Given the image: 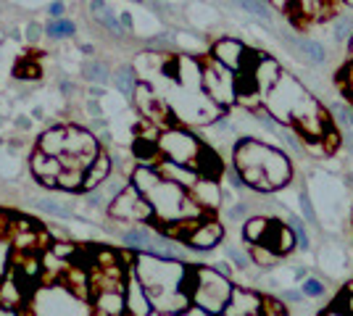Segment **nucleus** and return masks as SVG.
<instances>
[{
	"mask_svg": "<svg viewBox=\"0 0 353 316\" xmlns=\"http://www.w3.org/2000/svg\"><path fill=\"white\" fill-rule=\"evenodd\" d=\"M66 135H69V127H50L48 132H43L40 137V143H37V148L48 156H61V153L66 151Z\"/></svg>",
	"mask_w": 353,
	"mask_h": 316,
	"instance_id": "4be33fe9",
	"label": "nucleus"
},
{
	"mask_svg": "<svg viewBox=\"0 0 353 316\" xmlns=\"http://www.w3.org/2000/svg\"><path fill=\"white\" fill-rule=\"evenodd\" d=\"M245 53H248V48H245L243 40H237V37H219V40L211 45V50H208L211 59L219 61L221 66H227V69H232V72H240Z\"/></svg>",
	"mask_w": 353,
	"mask_h": 316,
	"instance_id": "f8f14e48",
	"label": "nucleus"
},
{
	"mask_svg": "<svg viewBox=\"0 0 353 316\" xmlns=\"http://www.w3.org/2000/svg\"><path fill=\"white\" fill-rule=\"evenodd\" d=\"M19 316H92V306L79 298L63 282L37 287L30 295V306Z\"/></svg>",
	"mask_w": 353,
	"mask_h": 316,
	"instance_id": "20e7f679",
	"label": "nucleus"
},
{
	"mask_svg": "<svg viewBox=\"0 0 353 316\" xmlns=\"http://www.w3.org/2000/svg\"><path fill=\"white\" fill-rule=\"evenodd\" d=\"M214 269L221 271L224 277H230V280H232V266H230V261H219V264H214Z\"/></svg>",
	"mask_w": 353,
	"mask_h": 316,
	"instance_id": "8fccbe9b",
	"label": "nucleus"
},
{
	"mask_svg": "<svg viewBox=\"0 0 353 316\" xmlns=\"http://www.w3.org/2000/svg\"><path fill=\"white\" fill-rule=\"evenodd\" d=\"M11 227H14V222H11V216L0 211V242H3V240H6V238H8V232H11Z\"/></svg>",
	"mask_w": 353,
	"mask_h": 316,
	"instance_id": "c03bdc74",
	"label": "nucleus"
},
{
	"mask_svg": "<svg viewBox=\"0 0 353 316\" xmlns=\"http://www.w3.org/2000/svg\"><path fill=\"white\" fill-rule=\"evenodd\" d=\"M85 185V169H63L59 174V190L63 193H82Z\"/></svg>",
	"mask_w": 353,
	"mask_h": 316,
	"instance_id": "c756f323",
	"label": "nucleus"
},
{
	"mask_svg": "<svg viewBox=\"0 0 353 316\" xmlns=\"http://www.w3.org/2000/svg\"><path fill=\"white\" fill-rule=\"evenodd\" d=\"M335 306H340L343 311H348V314L353 316V290H348V287H343V293H340L338 298H335Z\"/></svg>",
	"mask_w": 353,
	"mask_h": 316,
	"instance_id": "a19ab883",
	"label": "nucleus"
},
{
	"mask_svg": "<svg viewBox=\"0 0 353 316\" xmlns=\"http://www.w3.org/2000/svg\"><path fill=\"white\" fill-rule=\"evenodd\" d=\"M288 224L293 227L295 238H298V251L301 253H309L311 251V235H309V224L301 213H288Z\"/></svg>",
	"mask_w": 353,
	"mask_h": 316,
	"instance_id": "c85d7f7f",
	"label": "nucleus"
},
{
	"mask_svg": "<svg viewBox=\"0 0 353 316\" xmlns=\"http://www.w3.org/2000/svg\"><path fill=\"white\" fill-rule=\"evenodd\" d=\"M298 206H301V216L306 219V224L309 227L319 224V213H316V209H314V200H311L306 187H301V190H298Z\"/></svg>",
	"mask_w": 353,
	"mask_h": 316,
	"instance_id": "7c9ffc66",
	"label": "nucleus"
},
{
	"mask_svg": "<svg viewBox=\"0 0 353 316\" xmlns=\"http://www.w3.org/2000/svg\"><path fill=\"white\" fill-rule=\"evenodd\" d=\"M264 248H272L277 256H288L298 251V238H295L293 227L288 222H280V219H269V229L264 235Z\"/></svg>",
	"mask_w": 353,
	"mask_h": 316,
	"instance_id": "9b49d317",
	"label": "nucleus"
},
{
	"mask_svg": "<svg viewBox=\"0 0 353 316\" xmlns=\"http://www.w3.org/2000/svg\"><path fill=\"white\" fill-rule=\"evenodd\" d=\"M111 169H114V158L108 153H98V158L85 169V185H82V193H92V190H101L105 185V180L111 177Z\"/></svg>",
	"mask_w": 353,
	"mask_h": 316,
	"instance_id": "f3484780",
	"label": "nucleus"
},
{
	"mask_svg": "<svg viewBox=\"0 0 353 316\" xmlns=\"http://www.w3.org/2000/svg\"><path fill=\"white\" fill-rule=\"evenodd\" d=\"M190 196L201 209L206 211V213L216 211L221 206V200H224V196H221V182L219 180H206V177H201L198 185L190 187Z\"/></svg>",
	"mask_w": 353,
	"mask_h": 316,
	"instance_id": "dca6fc26",
	"label": "nucleus"
},
{
	"mask_svg": "<svg viewBox=\"0 0 353 316\" xmlns=\"http://www.w3.org/2000/svg\"><path fill=\"white\" fill-rule=\"evenodd\" d=\"M343 6H345V8H353V0H343Z\"/></svg>",
	"mask_w": 353,
	"mask_h": 316,
	"instance_id": "052dcab7",
	"label": "nucleus"
},
{
	"mask_svg": "<svg viewBox=\"0 0 353 316\" xmlns=\"http://www.w3.org/2000/svg\"><path fill=\"white\" fill-rule=\"evenodd\" d=\"M30 171L34 180H45V177H59L63 171V164H61L59 156H48L40 148H34L30 158Z\"/></svg>",
	"mask_w": 353,
	"mask_h": 316,
	"instance_id": "412c9836",
	"label": "nucleus"
},
{
	"mask_svg": "<svg viewBox=\"0 0 353 316\" xmlns=\"http://www.w3.org/2000/svg\"><path fill=\"white\" fill-rule=\"evenodd\" d=\"M343 148H345V153L353 158V129H345V132H343Z\"/></svg>",
	"mask_w": 353,
	"mask_h": 316,
	"instance_id": "49530a36",
	"label": "nucleus"
},
{
	"mask_svg": "<svg viewBox=\"0 0 353 316\" xmlns=\"http://www.w3.org/2000/svg\"><path fill=\"white\" fill-rule=\"evenodd\" d=\"M306 277H309V271H306V266H298V269L293 271V280L298 282V285H301V282H303Z\"/></svg>",
	"mask_w": 353,
	"mask_h": 316,
	"instance_id": "603ef678",
	"label": "nucleus"
},
{
	"mask_svg": "<svg viewBox=\"0 0 353 316\" xmlns=\"http://www.w3.org/2000/svg\"><path fill=\"white\" fill-rule=\"evenodd\" d=\"M88 114L92 116V119H101V116H103V108H101V103H98L95 98H90L88 101Z\"/></svg>",
	"mask_w": 353,
	"mask_h": 316,
	"instance_id": "a18cd8bd",
	"label": "nucleus"
},
{
	"mask_svg": "<svg viewBox=\"0 0 353 316\" xmlns=\"http://www.w3.org/2000/svg\"><path fill=\"white\" fill-rule=\"evenodd\" d=\"M161 180L163 177H161V171H159V166H134V171L130 174V182H132L143 196H148Z\"/></svg>",
	"mask_w": 353,
	"mask_h": 316,
	"instance_id": "5701e85b",
	"label": "nucleus"
},
{
	"mask_svg": "<svg viewBox=\"0 0 353 316\" xmlns=\"http://www.w3.org/2000/svg\"><path fill=\"white\" fill-rule=\"evenodd\" d=\"M105 95V87H101V85H90V98H95V101H101Z\"/></svg>",
	"mask_w": 353,
	"mask_h": 316,
	"instance_id": "3c124183",
	"label": "nucleus"
},
{
	"mask_svg": "<svg viewBox=\"0 0 353 316\" xmlns=\"http://www.w3.org/2000/svg\"><path fill=\"white\" fill-rule=\"evenodd\" d=\"M77 34V24H74L72 19H50L48 24H45V37L48 40H53V43H61V40H69Z\"/></svg>",
	"mask_w": 353,
	"mask_h": 316,
	"instance_id": "a878e982",
	"label": "nucleus"
},
{
	"mask_svg": "<svg viewBox=\"0 0 353 316\" xmlns=\"http://www.w3.org/2000/svg\"><path fill=\"white\" fill-rule=\"evenodd\" d=\"M280 301L298 306V303L306 301V295H303V290H301V287H285V290L280 293Z\"/></svg>",
	"mask_w": 353,
	"mask_h": 316,
	"instance_id": "ea45409f",
	"label": "nucleus"
},
{
	"mask_svg": "<svg viewBox=\"0 0 353 316\" xmlns=\"http://www.w3.org/2000/svg\"><path fill=\"white\" fill-rule=\"evenodd\" d=\"M298 287L303 290L306 301H316V298H324V295H327V285H324L319 277H306Z\"/></svg>",
	"mask_w": 353,
	"mask_h": 316,
	"instance_id": "2f4dec72",
	"label": "nucleus"
},
{
	"mask_svg": "<svg viewBox=\"0 0 353 316\" xmlns=\"http://www.w3.org/2000/svg\"><path fill=\"white\" fill-rule=\"evenodd\" d=\"M232 166L256 193H274L293 180L288 151H280L256 137H240L232 148Z\"/></svg>",
	"mask_w": 353,
	"mask_h": 316,
	"instance_id": "f03ea898",
	"label": "nucleus"
},
{
	"mask_svg": "<svg viewBox=\"0 0 353 316\" xmlns=\"http://www.w3.org/2000/svg\"><path fill=\"white\" fill-rule=\"evenodd\" d=\"M250 258H253V264H259V266H277V261H280L282 256H277L272 248L253 245V248H250Z\"/></svg>",
	"mask_w": 353,
	"mask_h": 316,
	"instance_id": "473e14b6",
	"label": "nucleus"
},
{
	"mask_svg": "<svg viewBox=\"0 0 353 316\" xmlns=\"http://www.w3.org/2000/svg\"><path fill=\"white\" fill-rule=\"evenodd\" d=\"M32 116H34V119H43V108H40V105H37V108H34V111H32Z\"/></svg>",
	"mask_w": 353,
	"mask_h": 316,
	"instance_id": "bf43d9fd",
	"label": "nucleus"
},
{
	"mask_svg": "<svg viewBox=\"0 0 353 316\" xmlns=\"http://www.w3.org/2000/svg\"><path fill=\"white\" fill-rule=\"evenodd\" d=\"M124 295H127V316H153L156 314V308H153V301H150V295H148L145 285L140 282V277L134 274L132 266H130V274H127Z\"/></svg>",
	"mask_w": 353,
	"mask_h": 316,
	"instance_id": "9d476101",
	"label": "nucleus"
},
{
	"mask_svg": "<svg viewBox=\"0 0 353 316\" xmlns=\"http://www.w3.org/2000/svg\"><path fill=\"white\" fill-rule=\"evenodd\" d=\"M43 34H45V27L43 24H37V21H30V24H27V30H24V37H27V43H30V45H34Z\"/></svg>",
	"mask_w": 353,
	"mask_h": 316,
	"instance_id": "79ce46f5",
	"label": "nucleus"
},
{
	"mask_svg": "<svg viewBox=\"0 0 353 316\" xmlns=\"http://www.w3.org/2000/svg\"><path fill=\"white\" fill-rule=\"evenodd\" d=\"M221 177H224V180H227V185H230V187H232V190H245V187H248V185H245V180H243V174H240V171H237L235 166H227V169H224V174H221Z\"/></svg>",
	"mask_w": 353,
	"mask_h": 316,
	"instance_id": "4c0bfd02",
	"label": "nucleus"
},
{
	"mask_svg": "<svg viewBox=\"0 0 353 316\" xmlns=\"http://www.w3.org/2000/svg\"><path fill=\"white\" fill-rule=\"evenodd\" d=\"M16 124H19V129H30V124H32V121H30V119H24V116H21V119H16Z\"/></svg>",
	"mask_w": 353,
	"mask_h": 316,
	"instance_id": "6e6d98bb",
	"label": "nucleus"
},
{
	"mask_svg": "<svg viewBox=\"0 0 353 316\" xmlns=\"http://www.w3.org/2000/svg\"><path fill=\"white\" fill-rule=\"evenodd\" d=\"M345 53H348V63H353V37H351V43L345 45Z\"/></svg>",
	"mask_w": 353,
	"mask_h": 316,
	"instance_id": "4d7b16f0",
	"label": "nucleus"
},
{
	"mask_svg": "<svg viewBox=\"0 0 353 316\" xmlns=\"http://www.w3.org/2000/svg\"><path fill=\"white\" fill-rule=\"evenodd\" d=\"M264 316H288V308H285V301H277V298H264V308H261Z\"/></svg>",
	"mask_w": 353,
	"mask_h": 316,
	"instance_id": "58836bf2",
	"label": "nucleus"
},
{
	"mask_svg": "<svg viewBox=\"0 0 353 316\" xmlns=\"http://www.w3.org/2000/svg\"><path fill=\"white\" fill-rule=\"evenodd\" d=\"M82 53H85V56H92V53H95V48H92V45H82Z\"/></svg>",
	"mask_w": 353,
	"mask_h": 316,
	"instance_id": "13d9d810",
	"label": "nucleus"
},
{
	"mask_svg": "<svg viewBox=\"0 0 353 316\" xmlns=\"http://www.w3.org/2000/svg\"><path fill=\"white\" fill-rule=\"evenodd\" d=\"M14 76L16 79H40V66L30 59H21L14 69Z\"/></svg>",
	"mask_w": 353,
	"mask_h": 316,
	"instance_id": "72a5a7b5",
	"label": "nucleus"
},
{
	"mask_svg": "<svg viewBox=\"0 0 353 316\" xmlns=\"http://www.w3.org/2000/svg\"><path fill=\"white\" fill-rule=\"evenodd\" d=\"M248 216H250V206L245 203V200H235V203L227 209V222L240 224V222H245Z\"/></svg>",
	"mask_w": 353,
	"mask_h": 316,
	"instance_id": "c9c22d12",
	"label": "nucleus"
},
{
	"mask_svg": "<svg viewBox=\"0 0 353 316\" xmlns=\"http://www.w3.org/2000/svg\"><path fill=\"white\" fill-rule=\"evenodd\" d=\"M327 114H330V119L335 121L338 127L353 129V105L351 103H345V101H332V103L327 105Z\"/></svg>",
	"mask_w": 353,
	"mask_h": 316,
	"instance_id": "cd10ccee",
	"label": "nucleus"
},
{
	"mask_svg": "<svg viewBox=\"0 0 353 316\" xmlns=\"http://www.w3.org/2000/svg\"><path fill=\"white\" fill-rule=\"evenodd\" d=\"M261 308H264V295H259L250 287L235 285L232 298H230V303H227V308H224L221 316H253V314H261Z\"/></svg>",
	"mask_w": 353,
	"mask_h": 316,
	"instance_id": "ddd939ff",
	"label": "nucleus"
},
{
	"mask_svg": "<svg viewBox=\"0 0 353 316\" xmlns=\"http://www.w3.org/2000/svg\"><path fill=\"white\" fill-rule=\"evenodd\" d=\"M92 316H127V295L124 290H95L90 295Z\"/></svg>",
	"mask_w": 353,
	"mask_h": 316,
	"instance_id": "4468645a",
	"label": "nucleus"
},
{
	"mask_svg": "<svg viewBox=\"0 0 353 316\" xmlns=\"http://www.w3.org/2000/svg\"><path fill=\"white\" fill-rule=\"evenodd\" d=\"M203 92L211 103H216L224 111L237 103V72L221 66L219 61L208 56L203 61Z\"/></svg>",
	"mask_w": 353,
	"mask_h": 316,
	"instance_id": "423d86ee",
	"label": "nucleus"
},
{
	"mask_svg": "<svg viewBox=\"0 0 353 316\" xmlns=\"http://www.w3.org/2000/svg\"><path fill=\"white\" fill-rule=\"evenodd\" d=\"M319 316H351V314H348V311H343L340 306H335V303H332V306H327Z\"/></svg>",
	"mask_w": 353,
	"mask_h": 316,
	"instance_id": "de8ad7c7",
	"label": "nucleus"
},
{
	"mask_svg": "<svg viewBox=\"0 0 353 316\" xmlns=\"http://www.w3.org/2000/svg\"><path fill=\"white\" fill-rule=\"evenodd\" d=\"M48 16H50V19H63V16H66V3H63V0H53V3L48 6Z\"/></svg>",
	"mask_w": 353,
	"mask_h": 316,
	"instance_id": "37998d69",
	"label": "nucleus"
},
{
	"mask_svg": "<svg viewBox=\"0 0 353 316\" xmlns=\"http://www.w3.org/2000/svg\"><path fill=\"white\" fill-rule=\"evenodd\" d=\"M159 153H161L163 161H174V164H182V166H192L198 164V156L203 151V140L201 137H195V132L190 129H185V127H166L161 129V135H159Z\"/></svg>",
	"mask_w": 353,
	"mask_h": 316,
	"instance_id": "39448f33",
	"label": "nucleus"
},
{
	"mask_svg": "<svg viewBox=\"0 0 353 316\" xmlns=\"http://www.w3.org/2000/svg\"><path fill=\"white\" fill-rule=\"evenodd\" d=\"M119 19H121V24H124V30L130 32L134 27V19H132V14H127V11H124V14L119 16Z\"/></svg>",
	"mask_w": 353,
	"mask_h": 316,
	"instance_id": "864d4df0",
	"label": "nucleus"
},
{
	"mask_svg": "<svg viewBox=\"0 0 353 316\" xmlns=\"http://www.w3.org/2000/svg\"><path fill=\"white\" fill-rule=\"evenodd\" d=\"M159 171H161L163 180L169 182H176V185H182V187H195L198 180H201V174H198V169H192V166H182V164H174V161H159Z\"/></svg>",
	"mask_w": 353,
	"mask_h": 316,
	"instance_id": "6ab92c4d",
	"label": "nucleus"
},
{
	"mask_svg": "<svg viewBox=\"0 0 353 316\" xmlns=\"http://www.w3.org/2000/svg\"><path fill=\"white\" fill-rule=\"evenodd\" d=\"M176 316H214V314H208V311L198 308V306H190V308H185L182 314H176Z\"/></svg>",
	"mask_w": 353,
	"mask_h": 316,
	"instance_id": "09e8293b",
	"label": "nucleus"
},
{
	"mask_svg": "<svg viewBox=\"0 0 353 316\" xmlns=\"http://www.w3.org/2000/svg\"><path fill=\"white\" fill-rule=\"evenodd\" d=\"M108 213L111 219L127 222V224H153V209L132 182L114 200H108Z\"/></svg>",
	"mask_w": 353,
	"mask_h": 316,
	"instance_id": "0eeeda50",
	"label": "nucleus"
},
{
	"mask_svg": "<svg viewBox=\"0 0 353 316\" xmlns=\"http://www.w3.org/2000/svg\"><path fill=\"white\" fill-rule=\"evenodd\" d=\"M266 229H269V219H266V216H248V219L243 222V240H245V245H248V248L261 245Z\"/></svg>",
	"mask_w": 353,
	"mask_h": 316,
	"instance_id": "393cba45",
	"label": "nucleus"
},
{
	"mask_svg": "<svg viewBox=\"0 0 353 316\" xmlns=\"http://www.w3.org/2000/svg\"><path fill=\"white\" fill-rule=\"evenodd\" d=\"M188 290H190L192 306H198V308H203L214 316H221L230 298H232L235 285H232L230 277H224L214 266L198 264V266H190V271H188Z\"/></svg>",
	"mask_w": 353,
	"mask_h": 316,
	"instance_id": "7ed1b4c3",
	"label": "nucleus"
},
{
	"mask_svg": "<svg viewBox=\"0 0 353 316\" xmlns=\"http://www.w3.org/2000/svg\"><path fill=\"white\" fill-rule=\"evenodd\" d=\"M224 256L230 258L237 269H248L250 264H253L250 253H245V251H237V248H232V245H227V248H224Z\"/></svg>",
	"mask_w": 353,
	"mask_h": 316,
	"instance_id": "e433bc0d",
	"label": "nucleus"
},
{
	"mask_svg": "<svg viewBox=\"0 0 353 316\" xmlns=\"http://www.w3.org/2000/svg\"><path fill=\"white\" fill-rule=\"evenodd\" d=\"M253 316H264V314H253Z\"/></svg>",
	"mask_w": 353,
	"mask_h": 316,
	"instance_id": "680f3d73",
	"label": "nucleus"
},
{
	"mask_svg": "<svg viewBox=\"0 0 353 316\" xmlns=\"http://www.w3.org/2000/svg\"><path fill=\"white\" fill-rule=\"evenodd\" d=\"M159 229L153 232L150 224H132L130 229L121 232V245L132 253H150L153 251V242H156Z\"/></svg>",
	"mask_w": 353,
	"mask_h": 316,
	"instance_id": "2eb2a0df",
	"label": "nucleus"
},
{
	"mask_svg": "<svg viewBox=\"0 0 353 316\" xmlns=\"http://www.w3.org/2000/svg\"><path fill=\"white\" fill-rule=\"evenodd\" d=\"M132 269L145 285L148 295L153 301V308L159 314L176 316L185 308H190V290H188V261H169V258H156L148 253H134Z\"/></svg>",
	"mask_w": 353,
	"mask_h": 316,
	"instance_id": "f257e3e1",
	"label": "nucleus"
},
{
	"mask_svg": "<svg viewBox=\"0 0 353 316\" xmlns=\"http://www.w3.org/2000/svg\"><path fill=\"white\" fill-rule=\"evenodd\" d=\"M61 92H63V95H69V92H74V82H69V79H63V82H61Z\"/></svg>",
	"mask_w": 353,
	"mask_h": 316,
	"instance_id": "5fc2aeb1",
	"label": "nucleus"
},
{
	"mask_svg": "<svg viewBox=\"0 0 353 316\" xmlns=\"http://www.w3.org/2000/svg\"><path fill=\"white\" fill-rule=\"evenodd\" d=\"M111 79H114V87H117L124 98H132L134 90H137V85H140V79H137V69H134L132 63L119 66Z\"/></svg>",
	"mask_w": 353,
	"mask_h": 316,
	"instance_id": "b1692460",
	"label": "nucleus"
},
{
	"mask_svg": "<svg viewBox=\"0 0 353 316\" xmlns=\"http://www.w3.org/2000/svg\"><path fill=\"white\" fill-rule=\"evenodd\" d=\"M90 16H92L103 30L111 32L114 37H124V34H127L124 24H121V19L108 8V3H105V0H90Z\"/></svg>",
	"mask_w": 353,
	"mask_h": 316,
	"instance_id": "aec40b11",
	"label": "nucleus"
},
{
	"mask_svg": "<svg viewBox=\"0 0 353 316\" xmlns=\"http://www.w3.org/2000/svg\"><path fill=\"white\" fill-rule=\"evenodd\" d=\"M82 76L88 79L90 85H101V87H105V85L111 82L114 72L108 69V63H103V61H88V63L82 66Z\"/></svg>",
	"mask_w": 353,
	"mask_h": 316,
	"instance_id": "bb28decb",
	"label": "nucleus"
},
{
	"mask_svg": "<svg viewBox=\"0 0 353 316\" xmlns=\"http://www.w3.org/2000/svg\"><path fill=\"white\" fill-rule=\"evenodd\" d=\"M245 74H250V79H253V87H256V92L261 95V101H264L269 92L274 90V85L282 79V66L280 61L274 59V56H269V53H261V59H259V63L253 66V72H245Z\"/></svg>",
	"mask_w": 353,
	"mask_h": 316,
	"instance_id": "1a4fd4ad",
	"label": "nucleus"
},
{
	"mask_svg": "<svg viewBox=\"0 0 353 316\" xmlns=\"http://www.w3.org/2000/svg\"><path fill=\"white\" fill-rule=\"evenodd\" d=\"M221 240H224V224L211 213H206L192 222L190 232L185 235L182 242L190 248V253H211L214 248H219Z\"/></svg>",
	"mask_w": 353,
	"mask_h": 316,
	"instance_id": "6e6552de",
	"label": "nucleus"
},
{
	"mask_svg": "<svg viewBox=\"0 0 353 316\" xmlns=\"http://www.w3.org/2000/svg\"><path fill=\"white\" fill-rule=\"evenodd\" d=\"M37 209L45 211V213H53V216H61V219H69V216H72V209H69V206H61V203L48 200V198H40V200H37Z\"/></svg>",
	"mask_w": 353,
	"mask_h": 316,
	"instance_id": "f704fd0d",
	"label": "nucleus"
},
{
	"mask_svg": "<svg viewBox=\"0 0 353 316\" xmlns=\"http://www.w3.org/2000/svg\"><path fill=\"white\" fill-rule=\"evenodd\" d=\"M327 30L338 45H348L353 37V8H340L335 14H330Z\"/></svg>",
	"mask_w": 353,
	"mask_h": 316,
	"instance_id": "a211bd4d",
	"label": "nucleus"
}]
</instances>
